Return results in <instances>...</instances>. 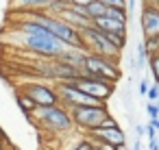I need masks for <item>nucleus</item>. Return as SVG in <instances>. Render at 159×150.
I'll return each instance as SVG.
<instances>
[{"instance_id": "1", "label": "nucleus", "mask_w": 159, "mask_h": 150, "mask_svg": "<svg viewBox=\"0 0 159 150\" xmlns=\"http://www.w3.org/2000/svg\"><path fill=\"white\" fill-rule=\"evenodd\" d=\"M31 117L35 120L37 126H42L44 130H48L52 135H70L76 128L68 107H63L61 102L48 104V107H35Z\"/></svg>"}, {"instance_id": "4", "label": "nucleus", "mask_w": 159, "mask_h": 150, "mask_svg": "<svg viewBox=\"0 0 159 150\" xmlns=\"http://www.w3.org/2000/svg\"><path fill=\"white\" fill-rule=\"evenodd\" d=\"M81 37H83V46H85L87 52H96V55H102V57H109V59H116V61L122 55V50L109 39V35L102 33V31H98L94 24L87 26V29H83Z\"/></svg>"}, {"instance_id": "18", "label": "nucleus", "mask_w": 159, "mask_h": 150, "mask_svg": "<svg viewBox=\"0 0 159 150\" xmlns=\"http://www.w3.org/2000/svg\"><path fill=\"white\" fill-rule=\"evenodd\" d=\"M148 65H150L155 83H159V55H148Z\"/></svg>"}, {"instance_id": "27", "label": "nucleus", "mask_w": 159, "mask_h": 150, "mask_svg": "<svg viewBox=\"0 0 159 150\" xmlns=\"http://www.w3.org/2000/svg\"><path fill=\"white\" fill-rule=\"evenodd\" d=\"M137 7V0H129V2H126V11H129V15H131V11Z\"/></svg>"}, {"instance_id": "25", "label": "nucleus", "mask_w": 159, "mask_h": 150, "mask_svg": "<svg viewBox=\"0 0 159 150\" xmlns=\"http://www.w3.org/2000/svg\"><path fill=\"white\" fill-rule=\"evenodd\" d=\"M135 135H137V137L142 139V137L146 135V126H142V124H137V126H135Z\"/></svg>"}, {"instance_id": "21", "label": "nucleus", "mask_w": 159, "mask_h": 150, "mask_svg": "<svg viewBox=\"0 0 159 150\" xmlns=\"http://www.w3.org/2000/svg\"><path fill=\"white\" fill-rule=\"evenodd\" d=\"M72 150H92V141H89V137H87V139H79L76 146H74Z\"/></svg>"}, {"instance_id": "10", "label": "nucleus", "mask_w": 159, "mask_h": 150, "mask_svg": "<svg viewBox=\"0 0 159 150\" xmlns=\"http://www.w3.org/2000/svg\"><path fill=\"white\" fill-rule=\"evenodd\" d=\"M139 22H142V35H144V39L152 37V35H159V9L157 7L144 2Z\"/></svg>"}, {"instance_id": "20", "label": "nucleus", "mask_w": 159, "mask_h": 150, "mask_svg": "<svg viewBox=\"0 0 159 150\" xmlns=\"http://www.w3.org/2000/svg\"><path fill=\"white\" fill-rule=\"evenodd\" d=\"M105 7H116V9H126V0H100Z\"/></svg>"}, {"instance_id": "24", "label": "nucleus", "mask_w": 159, "mask_h": 150, "mask_svg": "<svg viewBox=\"0 0 159 150\" xmlns=\"http://www.w3.org/2000/svg\"><path fill=\"white\" fill-rule=\"evenodd\" d=\"M148 87H150V85L146 83V78H142V81H139V96H146V91H148Z\"/></svg>"}, {"instance_id": "6", "label": "nucleus", "mask_w": 159, "mask_h": 150, "mask_svg": "<svg viewBox=\"0 0 159 150\" xmlns=\"http://www.w3.org/2000/svg\"><path fill=\"white\" fill-rule=\"evenodd\" d=\"M74 83H76L79 89H83L87 96H92V98H96L100 102L109 100V96L113 94V85H116V83L100 81V78H94V76H85V74H81L79 78H74Z\"/></svg>"}, {"instance_id": "8", "label": "nucleus", "mask_w": 159, "mask_h": 150, "mask_svg": "<svg viewBox=\"0 0 159 150\" xmlns=\"http://www.w3.org/2000/svg\"><path fill=\"white\" fill-rule=\"evenodd\" d=\"M57 18L63 20L66 24L74 26L76 31H83V29L92 26V20H89V15L85 13V7H81V5H70V7H68L66 11H61Z\"/></svg>"}, {"instance_id": "22", "label": "nucleus", "mask_w": 159, "mask_h": 150, "mask_svg": "<svg viewBox=\"0 0 159 150\" xmlns=\"http://www.w3.org/2000/svg\"><path fill=\"white\" fill-rule=\"evenodd\" d=\"M146 113H148L150 120H152V117H159V109H157V104H155V102H148V104H146Z\"/></svg>"}, {"instance_id": "2", "label": "nucleus", "mask_w": 159, "mask_h": 150, "mask_svg": "<svg viewBox=\"0 0 159 150\" xmlns=\"http://www.w3.org/2000/svg\"><path fill=\"white\" fill-rule=\"evenodd\" d=\"M20 33V31H18ZM20 42H22V46L29 50V52H33V55H37V57H44V59H57L68 46L61 42V39H57L48 29H44L42 24H39V29L35 31V33H20Z\"/></svg>"}, {"instance_id": "14", "label": "nucleus", "mask_w": 159, "mask_h": 150, "mask_svg": "<svg viewBox=\"0 0 159 150\" xmlns=\"http://www.w3.org/2000/svg\"><path fill=\"white\" fill-rule=\"evenodd\" d=\"M85 13L89 15V20H96V18H102L107 13V7L100 2V0H94V2H89L85 7Z\"/></svg>"}, {"instance_id": "7", "label": "nucleus", "mask_w": 159, "mask_h": 150, "mask_svg": "<svg viewBox=\"0 0 159 150\" xmlns=\"http://www.w3.org/2000/svg\"><path fill=\"white\" fill-rule=\"evenodd\" d=\"M22 94H26L37 107H48V104H57L59 102V94L55 87L46 85V83H24Z\"/></svg>"}, {"instance_id": "31", "label": "nucleus", "mask_w": 159, "mask_h": 150, "mask_svg": "<svg viewBox=\"0 0 159 150\" xmlns=\"http://www.w3.org/2000/svg\"><path fill=\"white\" fill-rule=\"evenodd\" d=\"M155 104H157V109H159V98H157V100H155Z\"/></svg>"}, {"instance_id": "28", "label": "nucleus", "mask_w": 159, "mask_h": 150, "mask_svg": "<svg viewBox=\"0 0 159 150\" xmlns=\"http://www.w3.org/2000/svg\"><path fill=\"white\" fill-rule=\"evenodd\" d=\"M72 5H81V7H87L89 2H94V0H70Z\"/></svg>"}, {"instance_id": "15", "label": "nucleus", "mask_w": 159, "mask_h": 150, "mask_svg": "<svg viewBox=\"0 0 159 150\" xmlns=\"http://www.w3.org/2000/svg\"><path fill=\"white\" fill-rule=\"evenodd\" d=\"M16 100H18L20 111H24L26 115H31V113L35 111V107H37V104H35V102H33V100H31L26 94H22V91H18V94H16Z\"/></svg>"}, {"instance_id": "30", "label": "nucleus", "mask_w": 159, "mask_h": 150, "mask_svg": "<svg viewBox=\"0 0 159 150\" xmlns=\"http://www.w3.org/2000/svg\"><path fill=\"white\" fill-rule=\"evenodd\" d=\"M150 124H152V126L159 130V117H152V120H150Z\"/></svg>"}, {"instance_id": "17", "label": "nucleus", "mask_w": 159, "mask_h": 150, "mask_svg": "<svg viewBox=\"0 0 159 150\" xmlns=\"http://www.w3.org/2000/svg\"><path fill=\"white\" fill-rule=\"evenodd\" d=\"M144 46H146L148 55H159V35L146 37V39H144Z\"/></svg>"}, {"instance_id": "26", "label": "nucleus", "mask_w": 159, "mask_h": 150, "mask_svg": "<svg viewBox=\"0 0 159 150\" xmlns=\"http://www.w3.org/2000/svg\"><path fill=\"white\" fill-rule=\"evenodd\" d=\"M148 150H159V143H157V137H155V139H148Z\"/></svg>"}, {"instance_id": "32", "label": "nucleus", "mask_w": 159, "mask_h": 150, "mask_svg": "<svg viewBox=\"0 0 159 150\" xmlns=\"http://www.w3.org/2000/svg\"><path fill=\"white\" fill-rule=\"evenodd\" d=\"M0 150H5V146H2V143H0Z\"/></svg>"}, {"instance_id": "12", "label": "nucleus", "mask_w": 159, "mask_h": 150, "mask_svg": "<svg viewBox=\"0 0 159 150\" xmlns=\"http://www.w3.org/2000/svg\"><path fill=\"white\" fill-rule=\"evenodd\" d=\"M85 57H87V50H85V48H72V46H68L57 59H61L63 63H68V65H72V68H76V70H83Z\"/></svg>"}, {"instance_id": "9", "label": "nucleus", "mask_w": 159, "mask_h": 150, "mask_svg": "<svg viewBox=\"0 0 159 150\" xmlns=\"http://www.w3.org/2000/svg\"><path fill=\"white\" fill-rule=\"evenodd\" d=\"M87 137L89 139H100V141H107V143H113V146H126V137H124L120 126H109V128L96 126L87 133Z\"/></svg>"}, {"instance_id": "5", "label": "nucleus", "mask_w": 159, "mask_h": 150, "mask_svg": "<svg viewBox=\"0 0 159 150\" xmlns=\"http://www.w3.org/2000/svg\"><path fill=\"white\" fill-rule=\"evenodd\" d=\"M68 111L72 115L74 126L85 130V133H89L92 128L100 126V122L109 115L107 104H76V107H70Z\"/></svg>"}, {"instance_id": "33", "label": "nucleus", "mask_w": 159, "mask_h": 150, "mask_svg": "<svg viewBox=\"0 0 159 150\" xmlns=\"http://www.w3.org/2000/svg\"><path fill=\"white\" fill-rule=\"evenodd\" d=\"M157 143H159V137H157Z\"/></svg>"}, {"instance_id": "19", "label": "nucleus", "mask_w": 159, "mask_h": 150, "mask_svg": "<svg viewBox=\"0 0 159 150\" xmlns=\"http://www.w3.org/2000/svg\"><path fill=\"white\" fill-rule=\"evenodd\" d=\"M146 98H148L150 102H155V100L159 98V83H152V85L148 87V91H146Z\"/></svg>"}, {"instance_id": "16", "label": "nucleus", "mask_w": 159, "mask_h": 150, "mask_svg": "<svg viewBox=\"0 0 159 150\" xmlns=\"http://www.w3.org/2000/svg\"><path fill=\"white\" fill-rule=\"evenodd\" d=\"M135 52H137V57H135V70H142V68L146 65V61H148V50H146L144 42H139V44H137Z\"/></svg>"}, {"instance_id": "3", "label": "nucleus", "mask_w": 159, "mask_h": 150, "mask_svg": "<svg viewBox=\"0 0 159 150\" xmlns=\"http://www.w3.org/2000/svg\"><path fill=\"white\" fill-rule=\"evenodd\" d=\"M81 74L94 76V78H100V81L116 83L120 78V68H118V61L116 59H109V57H102V55H96V52H87Z\"/></svg>"}, {"instance_id": "23", "label": "nucleus", "mask_w": 159, "mask_h": 150, "mask_svg": "<svg viewBox=\"0 0 159 150\" xmlns=\"http://www.w3.org/2000/svg\"><path fill=\"white\" fill-rule=\"evenodd\" d=\"M146 135H148V139H155V137H157V128H155L150 122L146 124Z\"/></svg>"}, {"instance_id": "13", "label": "nucleus", "mask_w": 159, "mask_h": 150, "mask_svg": "<svg viewBox=\"0 0 159 150\" xmlns=\"http://www.w3.org/2000/svg\"><path fill=\"white\" fill-rule=\"evenodd\" d=\"M52 0H9L11 11H33V9H46Z\"/></svg>"}, {"instance_id": "29", "label": "nucleus", "mask_w": 159, "mask_h": 150, "mask_svg": "<svg viewBox=\"0 0 159 150\" xmlns=\"http://www.w3.org/2000/svg\"><path fill=\"white\" fill-rule=\"evenodd\" d=\"M131 150H144V148H142V139H139V137H137V141L131 146Z\"/></svg>"}, {"instance_id": "11", "label": "nucleus", "mask_w": 159, "mask_h": 150, "mask_svg": "<svg viewBox=\"0 0 159 150\" xmlns=\"http://www.w3.org/2000/svg\"><path fill=\"white\" fill-rule=\"evenodd\" d=\"M92 24H94L98 31L107 33V35H111V33H126V22L116 20V18H109V15L96 18V20H92Z\"/></svg>"}]
</instances>
